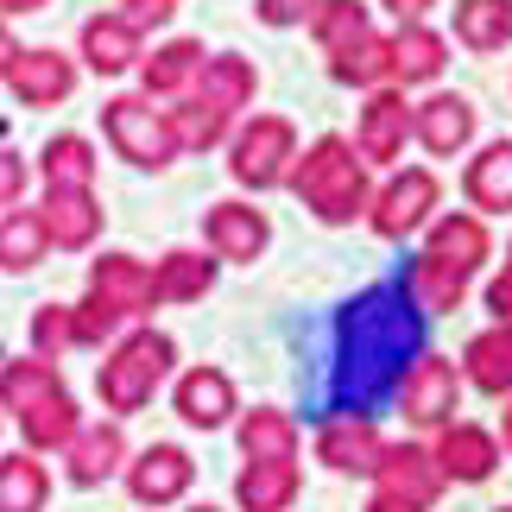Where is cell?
I'll return each instance as SVG.
<instances>
[{
	"label": "cell",
	"instance_id": "obj_27",
	"mask_svg": "<svg viewBox=\"0 0 512 512\" xmlns=\"http://www.w3.org/2000/svg\"><path fill=\"white\" fill-rule=\"evenodd\" d=\"M462 190L481 215H506L512 209V140H494L481 159H468Z\"/></svg>",
	"mask_w": 512,
	"mask_h": 512
},
{
	"label": "cell",
	"instance_id": "obj_34",
	"mask_svg": "<svg viewBox=\"0 0 512 512\" xmlns=\"http://www.w3.org/2000/svg\"><path fill=\"white\" fill-rule=\"evenodd\" d=\"M38 171H45V190H89L95 184V146L83 133H57L38 152Z\"/></svg>",
	"mask_w": 512,
	"mask_h": 512
},
{
	"label": "cell",
	"instance_id": "obj_31",
	"mask_svg": "<svg viewBox=\"0 0 512 512\" xmlns=\"http://www.w3.org/2000/svg\"><path fill=\"white\" fill-rule=\"evenodd\" d=\"M51 500V475L32 449H7L0 456V512H45Z\"/></svg>",
	"mask_w": 512,
	"mask_h": 512
},
{
	"label": "cell",
	"instance_id": "obj_28",
	"mask_svg": "<svg viewBox=\"0 0 512 512\" xmlns=\"http://www.w3.org/2000/svg\"><path fill=\"white\" fill-rule=\"evenodd\" d=\"M241 449L247 462H298V424L279 405H253L241 418Z\"/></svg>",
	"mask_w": 512,
	"mask_h": 512
},
{
	"label": "cell",
	"instance_id": "obj_37",
	"mask_svg": "<svg viewBox=\"0 0 512 512\" xmlns=\"http://www.w3.org/2000/svg\"><path fill=\"white\" fill-rule=\"evenodd\" d=\"M234 114L228 108H215L209 95H184V108H171V127H177V146H196V152H209V146H222V133H228Z\"/></svg>",
	"mask_w": 512,
	"mask_h": 512
},
{
	"label": "cell",
	"instance_id": "obj_4",
	"mask_svg": "<svg viewBox=\"0 0 512 512\" xmlns=\"http://www.w3.org/2000/svg\"><path fill=\"white\" fill-rule=\"evenodd\" d=\"M102 127L127 165L165 171L177 159V127L165 108H152V95H114V102H102Z\"/></svg>",
	"mask_w": 512,
	"mask_h": 512
},
{
	"label": "cell",
	"instance_id": "obj_32",
	"mask_svg": "<svg viewBox=\"0 0 512 512\" xmlns=\"http://www.w3.org/2000/svg\"><path fill=\"white\" fill-rule=\"evenodd\" d=\"M209 285H215V260L177 247L159 260V272H152V304H196Z\"/></svg>",
	"mask_w": 512,
	"mask_h": 512
},
{
	"label": "cell",
	"instance_id": "obj_20",
	"mask_svg": "<svg viewBox=\"0 0 512 512\" xmlns=\"http://www.w3.org/2000/svg\"><path fill=\"white\" fill-rule=\"evenodd\" d=\"M89 291L108 310H121V317H140L152 304V272L133 260V253H102V260L89 266Z\"/></svg>",
	"mask_w": 512,
	"mask_h": 512
},
{
	"label": "cell",
	"instance_id": "obj_7",
	"mask_svg": "<svg viewBox=\"0 0 512 512\" xmlns=\"http://www.w3.org/2000/svg\"><path fill=\"white\" fill-rule=\"evenodd\" d=\"M430 209H437V171H399L392 184L367 203V222H373V234L380 241H405L411 228H424L430 222Z\"/></svg>",
	"mask_w": 512,
	"mask_h": 512
},
{
	"label": "cell",
	"instance_id": "obj_19",
	"mask_svg": "<svg viewBox=\"0 0 512 512\" xmlns=\"http://www.w3.org/2000/svg\"><path fill=\"white\" fill-rule=\"evenodd\" d=\"M177 418L190 430H222L234 418V380L222 367H190L177 380Z\"/></svg>",
	"mask_w": 512,
	"mask_h": 512
},
{
	"label": "cell",
	"instance_id": "obj_9",
	"mask_svg": "<svg viewBox=\"0 0 512 512\" xmlns=\"http://www.w3.org/2000/svg\"><path fill=\"white\" fill-rule=\"evenodd\" d=\"M373 481H380V494L418 506V512L443 494V468H437V456H430V449H418V443H386L380 462H373Z\"/></svg>",
	"mask_w": 512,
	"mask_h": 512
},
{
	"label": "cell",
	"instance_id": "obj_49",
	"mask_svg": "<svg viewBox=\"0 0 512 512\" xmlns=\"http://www.w3.org/2000/svg\"><path fill=\"white\" fill-rule=\"evenodd\" d=\"M500 443H506V456H512V399H506V411H500Z\"/></svg>",
	"mask_w": 512,
	"mask_h": 512
},
{
	"label": "cell",
	"instance_id": "obj_13",
	"mask_svg": "<svg viewBox=\"0 0 512 512\" xmlns=\"http://www.w3.org/2000/svg\"><path fill=\"white\" fill-rule=\"evenodd\" d=\"M64 462H70V481H76V487H102L108 475H121V468H127V430H121V418L83 424V430L70 437Z\"/></svg>",
	"mask_w": 512,
	"mask_h": 512
},
{
	"label": "cell",
	"instance_id": "obj_26",
	"mask_svg": "<svg viewBox=\"0 0 512 512\" xmlns=\"http://www.w3.org/2000/svg\"><path fill=\"white\" fill-rule=\"evenodd\" d=\"M456 45L494 57L512 45V0H456Z\"/></svg>",
	"mask_w": 512,
	"mask_h": 512
},
{
	"label": "cell",
	"instance_id": "obj_33",
	"mask_svg": "<svg viewBox=\"0 0 512 512\" xmlns=\"http://www.w3.org/2000/svg\"><path fill=\"white\" fill-rule=\"evenodd\" d=\"M329 76L348 83V89H386L392 83V38H380V32L354 38L348 51L329 57Z\"/></svg>",
	"mask_w": 512,
	"mask_h": 512
},
{
	"label": "cell",
	"instance_id": "obj_38",
	"mask_svg": "<svg viewBox=\"0 0 512 512\" xmlns=\"http://www.w3.org/2000/svg\"><path fill=\"white\" fill-rule=\"evenodd\" d=\"M310 32H317V45L336 57V51L354 45V38H367L373 26H367V7H361V0H317V13H310Z\"/></svg>",
	"mask_w": 512,
	"mask_h": 512
},
{
	"label": "cell",
	"instance_id": "obj_44",
	"mask_svg": "<svg viewBox=\"0 0 512 512\" xmlns=\"http://www.w3.org/2000/svg\"><path fill=\"white\" fill-rule=\"evenodd\" d=\"M487 310H494L500 323H512V260H506V272H500V279L487 285Z\"/></svg>",
	"mask_w": 512,
	"mask_h": 512
},
{
	"label": "cell",
	"instance_id": "obj_42",
	"mask_svg": "<svg viewBox=\"0 0 512 512\" xmlns=\"http://www.w3.org/2000/svg\"><path fill=\"white\" fill-rule=\"evenodd\" d=\"M253 13H260L266 26H298V19L317 13V0H253Z\"/></svg>",
	"mask_w": 512,
	"mask_h": 512
},
{
	"label": "cell",
	"instance_id": "obj_36",
	"mask_svg": "<svg viewBox=\"0 0 512 512\" xmlns=\"http://www.w3.org/2000/svg\"><path fill=\"white\" fill-rule=\"evenodd\" d=\"M45 222H38V209H7L0 215V266L7 272H32L45 260Z\"/></svg>",
	"mask_w": 512,
	"mask_h": 512
},
{
	"label": "cell",
	"instance_id": "obj_14",
	"mask_svg": "<svg viewBox=\"0 0 512 512\" xmlns=\"http://www.w3.org/2000/svg\"><path fill=\"white\" fill-rule=\"evenodd\" d=\"M102 203H95V190H45V209H38V222H45V241L64 247V253H83L95 234H102Z\"/></svg>",
	"mask_w": 512,
	"mask_h": 512
},
{
	"label": "cell",
	"instance_id": "obj_43",
	"mask_svg": "<svg viewBox=\"0 0 512 512\" xmlns=\"http://www.w3.org/2000/svg\"><path fill=\"white\" fill-rule=\"evenodd\" d=\"M121 7H127V19H133V26H165V19L177 13V0H121Z\"/></svg>",
	"mask_w": 512,
	"mask_h": 512
},
{
	"label": "cell",
	"instance_id": "obj_6",
	"mask_svg": "<svg viewBox=\"0 0 512 512\" xmlns=\"http://www.w3.org/2000/svg\"><path fill=\"white\" fill-rule=\"evenodd\" d=\"M392 399H399V411H405L411 424L443 430V424H456V411H462V373H456L449 354H418Z\"/></svg>",
	"mask_w": 512,
	"mask_h": 512
},
{
	"label": "cell",
	"instance_id": "obj_10",
	"mask_svg": "<svg viewBox=\"0 0 512 512\" xmlns=\"http://www.w3.org/2000/svg\"><path fill=\"white\" fill-rule=\"evenodd\" d=\"M405 140H411V102L399 89H373L361 108V127H354V152L367 165H392L405 159Z\"/></svg>",
	"mask_w": 512,
	"mask_h": 512
},
{
	"label": "cell",
	"instance_id": "obj_18",
	"mask_svg": "<svg viewBox=\"0 0 512 512\" xmlns=\"http://www.w3.org/2000/svg\"><path fill=\"white\" fill-rule=\"evenodd\" d=\"M140 26H133L127 13H95V19H83V64L95 70V76H121V70H133L140 64Z\"/></svg>",
	"mask_w": 512,
	"mask_h": 512
},
{
	"label": "cell",
	"instance_id": "obj_23",
	"mask_svg": "<svg viewBox=\"0 0 512 512\" xmlns=\"http://www.w3.org/2000/svg\"><path fill=\"white\" fill-rule=\"evenodd\" d=\"M298 487H304L298 462H247L234 475V500H241V512H291Z\"/></svg>",
	"mask_w": 512,
	"mask_h": 512
},
{
	"label": "cell",
	"instance_id": "obj_5",
	"mask_svg": "<svg viewBox=\"0 0 512 512\" xmlns=\"http://www.w3.org/2000/svg\"><path fill=\"white\" fill-rule=\"evenodd\" d=\"M291 165H298V127L285 114H253L228 146V171L247 190H279L291 177Z\"/></svg>",
	"mask_w": 512,
	"mask_h": 512
},
{
	"label": "cell",
	"instance_id": "obj_46",
	"mask_svg": "<svg viewBox=\"0 0 512 512\" xmlns=\"http://www.w3.org/2000/svg\"><path fill=\"white\" fill-rule=\"evenodd\" d=\"M13 57H19V38L7 32V19H0V76H7V70H13Z\"/></svg>",
	"mask_w": 512,
	"mask_h": 512
},
{
	"label": "cell",
	"instance_id": "obj_1",
	"mask_svg": "<svg viewBox=\"0 0 512 512\" xmlns=\"http://www.w3.org/2000/svg\"><path fill=\"white\" fill-rule=\"evenodd\" d=\"M424 354V310L411 285L361 291L336 323V373H329V418H373L392 399L411 361Z\"/></svg>",
	"mask_w": 512,
	"mask_h": 512
},
{
	"label": "cell",
	"instance_id": "obj_48",
	"mask_svg": "<svg viewBox=\"0 0 512 512\" xmlns=\"http://www.w3.org/2000/svg\"><path fill=\"white\" fill-rule=\"evenodd\" d=\"M38 7H45V0H0V19L7 13H38Z\"/></svg>",
	"mask_w": 512,
	"mask_h": 512
},
{
	"label": "cell",
	"instance_id": "obj_8",
	"mask_svg": "<svg viewBox=\"0 0 512 512\" xmlns=\"http://www.w3.org/2000/svg\"><path fill=\"white\" fill-rule=\"evenodd\" d=\"M190 481H196V462L177 443H152L127 462V494L140 506H177L190 494Z\"/></svg>",
	"mask_w": 512,
	"mask_h": 512
},
{
	"label": "cell",
	"instance_id": "obj_45",
	"mask_svg": "<svg viewBox=\"0 0 512 512\" xmlns=\"http://www.w3.org/2000/svg\"><path fill=\"white\" fill-rule=\"evenodd\" d=\"M380 7H386V13H392V19L405 26V19H424L430 7H437V0H380Z\"/></svg>",
	"mask_w": 512,
	"mask_h": 512
},
{
	"label": "cell",
	"instance_id": "obj_17",
	"mask_svg": "<svg viewBox=\"0 0 512 512\" xmlns=\"http://www.w3.org/2000/svg\"><path fill=\"white\" fill-rule=\"evenodd\" d=\"M380 424L373 418H323L317 430V456L336 468V475H373V462H380Z\"/></svg>",
	"mask_w": 512,
	"mask_h": 512
},
{
	"label": "cell",
	"instance_id": "obj_39",
	"mask_svg": "<svg viewBox=\"0 0 512 512\" xmlns=\"http://www.w3.org/2000/svg\"><path fill=\"white\" fill-rule=\"evenodd\" d=\"M32 348L57 361L64 348H76V329H70V304H38L32 310Z\"/></svg>",
	"mask_w": 512,
	"mask_h": 512
},
{
	"label": "cell",
	"instance_id": "obj_50",
	"mask_svg": "<svg viewBox=\"0 0 512 512\" xmlns=\"http://www.w3.org/2000/svg\"><path fill=\"white\" fill-rule=\"evenodd\" d=\"M190 512H215V506H190Z\"/></svg>",
	"mask_w": 512,
	"mask_h": 512
},
{
	"label": "cell",
	"instance_id": "obj_47",
	"mask_svg": "<svg viewBox=\"0 0 512 512\" xmlns=\"http://www.w3.org/2000/svg\"><path fill=\"white\" fill-rule=\"evenodd\" d=\"M361 512H418V506H405V500H392V494H373Z\"/></svg>",
	"mask_w": 512,
	"mask_h": 512
},
{
	"label": "cell",
	"instance_id": "obj_25",
	"mask_svg": "<svg viewBox=\"0 0 512 512\" xmlns=\"http://www.w3.org/2000/svg\"><path fill=\"white\" fill-rule=\"evenodd\" d=\"M462 373H468V386L494 392V399H512V323L481 329L462 354Z\"/></svg>",
	"mask_w": 512,
	"mask_h": 512
},
{
	"label": "cell",
	"instance_id": "obj_16",
	"mask_svg": "<svg viewBox=\"0 0 512 512\" xmlns=\"http://www.w3.org/2000/svg\"><path fill=\"white\" fill-rule=\"evenodd\" d=\"M411 133H418L437 159H456V152L475 140V102H468V95H430V102L411 108Z\"/></svg>",
	"mask_w": 512,
	"mask_h": 512
},
{
	"label": "cell",
	"instance_id": "obj_22",
	"mask_svg": "<svg viewBox=\"0 0 512 512\" xmlns=\"http://www.w3.org/2000/svg\"><path fill=\"white\" fill-rule=\"evenodd\" d=\"M424 253H430V260H443L449 272H462V279H475L481 260H487V228H481V215H443V222H430Z\"/></svg>",
	"mask_w": 512,
	"mask_h": 512
},
{
	"label": "cell",
	"instance_id": "obj_29",
	"mask_svg": "<svg viewBox=\"0 0 512 512\" xmlns=\"http://www.w3.org/2000/svg\"><path fill=\"white\" fill-rule=\"evenodd\" d=\"M203 45L196 38H171V45H159L140 64V83H146V95H190V83H196V70H203Z\"/></svg>",
	"mask_w": 512,
	"mask_h": 512
},
{
	"label": "cell",
	"instance_id": "obj_2",
	"mask_svg": "<svg viewBox=\"0 0 512 512\" xmlns=\"http://www.w3.org/2000/svg\"><path fill=\"white\" fill-rule=\"evenodd\" d=\"M285 184L298 190V203L317 215V222H329V228H342V222H354V215H367V203H373V190H367V159L342 140V133H323L310 152H298V165H291Z\"/></svg>",
	"mask_w": 512,
	"mask_h": 512
},
{
	"label": "cell",
	"instance_id": "obj_12",
	"mask_svg": "<svg viewBox=\"0 0 512 512\" xmlns=\"http://www.w3.org/2000/svg\"><path fill=\"white\" fill-rule=\"evenodd\" d=\"M7 83H13V95H19L26 108H57V102L76 89V64H70L64 51H51V45H32V51L19 45Z\"/></svg>",
	"mask_w": 512,
	"mask_h": 512
},
{
	"label": "cell",
	"instance_id": "obj_24",
	"mask_svg": "<svg viewBox=\"0 0 512 512\" xmlns=\"http://www.w3.org/2000/svg\"><path fill=\"white\" fill-rule=\"evenodd\" d=\"M443 64H449V45L424 19H405L399 38H392V83H437Z\"/></svg>",
	"mask_w": 512,
	"mask_h": 512
},
{
	"label": "cell",
	"instance_id": "obj_41",
	"mask_svg": "<svg viewBox=\"0 0 512 512\" xmlns=\"http://www.w3.org/2000/svg\"><path fill=\"white\" fill-rule=\"evenodd\" d=\"M19 196H26V159L0 146V209H19Z\"/></svg>",
	"mask_w": 512,
	"mask_h": 512
},
{
	"label": "cell",
	"instance_id": "obj_40",
	"mask_svg": "<svg viewBox=\"0 0 512 512\" xmlns=\"http://www.w3.org/2000/svg\"><path fill=\"white\" fill-rule=\"evenodd\" d=\"M121 323H127V317H121V310H108L102 298H95V291H89L83 304H70V329H76V348H95V342H108V336H114Z\"/></svg>",
	"mask_w": 512,
	"mask_h": 512
},
{
	"label": "cell",
	"instance_id": "obj_3",
	"mask_svg": "<svg viewBox=\"0 0 512 512\" xmlns=\"http://www.w3.org/2000/svg\"><path fill=\"white\" fill-rule=\"evenodd\" d=\"M171 361H177L171 336H159V329H133V336L114 342V354L95 367V392H102V405L114 411V418H133V411L152 405V392H159V380L171 373Z\"/></svg>",
	"mask_w": 512,
	"mask_h": 512
},
{
	"label": "cell",
	"instance_id": "obj_35",
	"mask_svg": "<svg viewBox=\"0 0 512 512\" xmlns=\"http://www.w3.org/2000/svg\"><path fill=\"white\" fill-rule=\"evenodd\" d=\"M64 380H57V361H45V354H26V361H7L0 367V411H26V405H38L45 392H57Z\"/></svg>",
	"mask_w": 512,
	"mask_h": 512
},
{
	"label": "cell",
	"instance_id": "obj_30",
	"mask_svg": "<svg viewBox=\"0 0 512 512\" xmlns=\"http://www.w3.org/2000/svg\"><path fill=\"white\" fill-rule=\"evenodd\" d=\"M190 89H196V95H209L215 108L241 114V108L253 102V89H260V76H253V64H247V57L222 51V57H203V70H196V83H190Z\"/></svg>",
	"mask_w": 512,
	"mask_h": 512
},
{
	"label": "cell",
	"instance_id": "obj_15",
	"mask_svg": "<svg viewBox=\"0 0 512 512\" xmlns=\"http://www.w3.org/2000/svg\"><path fill=\"white\" fill-rule=\"evenodd\" d=\"M203 234H209V253H215V260H260L266 241H272L266 215L253 209V203H215L203 215Z\"/></svg>",
	"mask_w": 512,
	"mask_h": 512
},
{
	"label": "cell",
	"instance_id": "obj_21",
	"mask_svg": "<svg viewBox=\"0 0 512 512\" xmlns=\"http://www.w3.org/2000/svg\"><path fill=\"white\" fill-rule=\"evenodd\" d=\"M13 424H19V437H26V449H32V456H51V449H70V437L83 430V418H76V399H70L64 386H57V392H45L38 405H26V411H19Z\"/></svg>",
	"mask_w": 512,
	"mask_h": 512
},
{
	"label": "cell",
	"instance_id": "obj_51",
	"mask_svg": "<svg viewBox=\"0 0 512 512\" xmlns=\"http://www.w3.org/2000/svg\"><path fill=\"white\" fill-rule=\"evenodd\" d=\"M500 512H512V506H500Z\"/></svg>",
	"mask_w": 512,
	"mask_h": 512
},
{
	"label": "cell",
	"instance_id": "obj_11",
	"mask_svg": "<svg viewBox=\"0 0 512 512\" xmlns=\"http://www.w3.org/2000/svg\"><path fill=\"white\" fill-rule=\"evenodd\" d=\"M430 456H437L443 481L481 487V481H494V468H500V437L481 430V424H443V437H437Z\"/></svg>",
	"mask_w": 512,
	"mask_h": 512
}]
</instances>
